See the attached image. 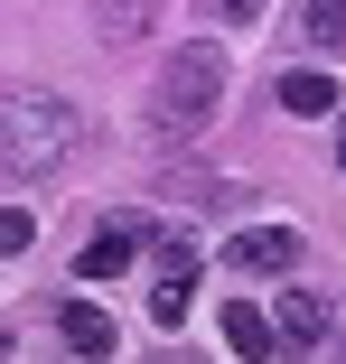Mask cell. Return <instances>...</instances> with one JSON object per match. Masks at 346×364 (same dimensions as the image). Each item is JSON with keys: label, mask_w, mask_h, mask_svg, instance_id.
Instances as JSON below:
<instances>
[{"label": "cell", "mask_w": 346, "mask_h": 364, "mask_svg": "<svg viewBox=\"0 0 346 364\" xmlns=\"http://www.w3.org/2000/svg\"><path fill=\"white\" fill-rule=\"evenodd\" d=\"M337 168H346V140H337Z\"/></svg>", "instance_id": "5bb4252c"}, {"label": "cell", "mask_w": 346, "mask_h": 364, "mask_svg": "<svg viewBox=\"0 0 346 364\" xmlns=\"http://www.w3.org/2000/svg\"><path fill=\"white\" fill-rule=\"evenodd\" d=\"M75 140H85V122H75V103L65 94H38V85H10L0 94V178H47V168H65L75 159Z\"/></svg>", "instance_id": "6da1fadb"}, {"label": "cell", "mask_w": 346, "mask_h": 364, "mask_svg": "<svg viewBox=\"0 0 346 364\" xmlns=\"http://www.w3.org/2000/svg\"><path fill=\"white\" fill-rule=\"evenodd\" d=\"M56 336L75 346V355H112V346H122V336H112V318H103V309H85V299H65V309H56Z\"/></svg>", "instance_id": "52a82bcc"}, {"label": "cell", "mask_w": 346, "mask_h": 364, "mask_svg": "<svg viewBox=\"0 0 346 364\" xmlns=\"http://www.w3.org/2000/svg\"><path fill=\"white\" fill-rule=\"evenodd\" d=\"M94 28H103L112 47H122V38H141V28H150V0H94Z\"/></svg>", "instance_id": "8fae6325"}, {"label": "cell", "mask_w": 346, "mask_h": 364, "mask_svg": "<svg viewBox=\"0 0 346 364\" xmlns=\"http://www.w3.org/2000/svg\"><path fill=\"white\" fill-rule=\"evenodd\" d=\"M271 103H281V112H337V75H327V65H290V75L271 85Z\"/></svg>", "instance_id": "8992f818"}, {"label": "cell", "mask_w": 346, "mask_h": 364, "mask_svg": "<svg viewBox=\"0 0 346 364\" xmlns=\"http://www.w3.org/2000/svg\"><path fill=\"white\" fill-rule=\"evenodd\" d=\"M0 355H10V336H0Z\"/></svg>", "instance_id": "9a60e30c"}, {"label": "cell", "mask_w": 346, "mask_h": 364, "mask_svg": "<svg viewBox=\"0 0 346 364\" xmlns=\"http://www.w3.org/2000/svg\"><path fill=\"white\" fill-rule=\"evenodd\" d=\"M206 10H216V19H225V28H253V19H262V10H271V0H206Z\"/></svg>", "instance_id": "4fadbf2b"}, {"label": "cell", "mask_w": 346, "mask_h": 364, "mask_svg": "<svg viewBox=\"0 0 346 364\" xmlns=\"http://www.w3.org/2000/svg\"><path fill=\"white\" fill-rule=\"evenodd\" d=\"M141 243H150V215H112V225L85 243V262H75V271H85V280H112V271L141 252Z\"/></svg>", "instance_id": "5b68a950"}, {"label": "cell", "mask_w": 346, "mask_h": 364, "mask_svg": "<svg viewBox=\"0 0 346 364\" xmlns=\"http://www.w3.org/2000/svg\"><path fill=\"white\" fill-rule=\"evenodd\" d=\"M187 299H196V271H159V289H150V327H187Z\"/></svg>", "instance_id": "9c48e42d"}, {"label": "cell", "mask_w": 346, "mask_h": 364, "mask_svg": "<svg viewBox=\"0 0 346 364\" xmlns=\"http://www.w3.org/2000/svg\"><path fill=\"white\" fill-rule=\"evenodd\" d=\"M300 38L309 47H346V0H300Z\"/></svg>", "instance_id": "30bf717a"}, {"label": "cell", "mask_w": 346, "mask_h": 364, "mask_svg": "<svg viewBox=\"0 0 346 364\" xmlns=\"http://www.w3.org/2000/svg\"><path fill=\"white\" fill-rule=\"evenodd\" d=\"M28 243H38V215L28 205H0V262H19Z\"/></svg>", "instance_id": "7c38bea8"}, {"label": "cell", "mask_w": 346, "mask_h": 364, "mask_svg": "<svg viewBox=\"0 0 346 364\" xmlns=\"http://www.w3.org/2000/svg\"><path fill=\"white\" fill-rule=\"evenodd\" d=\"M327 336V299L318 289H281V309H271V355H309Z\"/></svg>", "instance_id": "277c9868"}, {"label": "cell", "mask_w": 346, "mask_h": 364, "mask_svg": "<svg viewBox=\"0 0 346 364\" xmlns=\"http://www.w3.org/2000/svg\"><path fill=\"white\" fill-rule=\"evenodd\" d=\"M216 103H225V47H178L159 65V94H150V140L159 150L196 140L206 122H216Z\"/></svg>", "instance_id": "7a4b0ae2"}, {"label": "cell", "mask_w": 346, "mask_h": 364, "mask_svg": "<svg viewBox=\"0 0 346 364\" xmlns=\"http://www.w3.org/2000/svg\"><path fill=\"white\" fill-rule=\"evenodd\" d=\"M225 271H253V280L300 271V234H290V225H243V234L225 243Z\"/></svg>", "instance_id": "3957f363"}, {"label": "cell", "mask_w": 346, "mask_h": 364, "mask_svg": "<svg viewBox=\"0 0 346 364\" xmlns=\"http://www.w3.org/2000/svg\"><path fill=\"white\" fill-rule=\"evenodd\" d=\"M225 346H234V355H271V309L234 299V309H225Z\"/></svg>", "instance_id": "ba28073f"}]
</instances>
